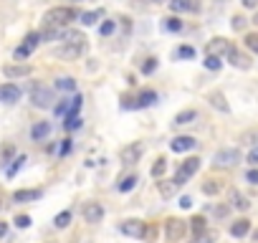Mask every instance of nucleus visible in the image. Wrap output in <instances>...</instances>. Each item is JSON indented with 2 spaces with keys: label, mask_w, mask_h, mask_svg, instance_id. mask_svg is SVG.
I'll list each match as a JSON object with an SVG mask.
<instances>
[{
  "label": "nucleus",
  "mask_w": 258,
  "mask_h": 243,
  "mask_svg": "<svg viewBox=\"0 0 258 243\" xmlns=\"http://www.w3.org/2000/svg\"><path fill=\"white\" fill-rule=\"evenodd\" d=\"M78 15V10L76 8H69V5H59V8H51L43 13V20H41V30L43 28H66L71 23V20H76Z\"/></svg>",
  "instance_id": "f257e3e1"
},
{
  "label": "nucleus",
  "mask_w": 258,
  "mask_h": 243,
  "mask_svg": "<svg viewBox=\"0 0 258 243\" xmlns=\"http://www.w3.org/2000/svg\"><path fill=\"white\" fill-rule=\"evenodd\" d=\"M30 102H33V106H38V109H48V106H53V102H56V94H53L51 86L36 84V86L30 89Z\"/></svg>",
  "instance_id": "f03ea898"
},
{
  "label": "nucleus",
  "mask_w": 258,
  "mask_h": 243,
  "mask_svg": "<svg viewBox=\"0 0 258 243\" xmlns=\"http://www.w3.org/2000/svg\"><path fill=\"white\" fill-rule=\"evenodd\" d=\"M187 236V220L182 218H167L165 223V238L170 243H180Z\"/></svg>",
  "instance_id": "7ed1b4c3"
},
{
  "label": "nucleus",
  "mask_w": 258,
  "mask_h": 243,
  "mask_svg": "<svg viewBox=\"0 0 258 243\" xmlns=\"http://www.w3.org/2000/svg\"><path fill=\"white\" fill-rule=\"evenodd\" d=\"M197 170H200V157H187L180 167H177V172H175L172 180H175L177 185H182V182H187L190 178H193Z\"/></svg>",
  "instance_id": "20e7f679"
},
{
  "label": "nucleus",
  "mask_w": 258,
  "mask_h": 243,
  "mask_svg": "<svg viewBox=\"0 0 258 243\" xmlns=\"http://www.w3.org/2000/svg\"><path fill=\"white\" fill-rule=\"evenodd\" d=\"M142 154H144V145H142V142H129L127 147H121L119 157H121L124 165H137L142 160Z\"/></svg>",
  "instance_id": "39448f33"
},
{
  "label": "nucleus",
  "mask_w": 258,
  "mask_h": 243,
  "mask_svg": "<svg viewBox=\"0 0 258 243\" xmlns=\"http://www.w3.org/2000/svg\"><path fill=\"white\" fill-rule=\"evenodd\" d=\"M238 162H241V152L233 150V147L220 150V152H215V157H212L215 167H233V165H238Z\"/></svg>",
  "instance_id": "423d86ee"
},
{
  "label": "nucleus",
  "mask_w": 258,
  "mask_h": 243,
  "mask_svg": "<svg viewBox=\"0 0 258 243\" xmlns=\"http://www.w3.org/2000/svg\"><path fill=\"white\" fill-rule=\"evenodd\" d=\"M38 43H41V33H28V36H26V41H23V43H20V46L15 48V53H13V56H15L18 61L28 59L30 53L36 51V46H38Z\"/></svg>",
  "instance_id": "0eeeda50"
},
{
  "label": "nucleus",
  "mask_w": 258,
  "mask_h": 243,
  "mask_svg": "<svg viewBox=\"0 0 258 243\" xmlns=\"http://www.w3.org/2000/svg\"><path fill=\"white\" fill-rule=\"evenodd\" d=\"M84 53H86V41H78V43H61V48H59V59L71 61V59L84 56Z\"/></svg>",
  "instance_id": "6e6552de"
},
{
  "label": "nucleus",
  "mask_w": 258,
  "mask_h": 243,
  "mask_svg": "<svg viewBox=\"0 0 258 243\" xmlns=\"http://www.w3.org/2000/svg\"><path fill=\"white\" fill-rule=\"evenodd\" d=\"M233 46H230V41H226V38H212L208 46H205V53L208 56H218V59H223V56H228V51H230Z\"/></svg>",
  "instance_id": "1a4fd4ad"
},
{
  "label": "nucleus",
  "mask_w": 258,
  "mask_h": 243,
  "mask_svg": "<svg viewBox=\"0 0 258 243\" xmlns=\"http://www.w3.org/2000/svg\"><path fill=\"white\" fill-rule=\"evenodd\" d=\"M84 218H86V223H102V218H104L102 203H86L84 205Z\"/></svg>",
  "instance_id": "9d476101"
},
{
  "label": "nucleus",
  "mask_w": 258,
  "mask_h": 243,
  "mask_svg": "<svg viewBox=\"0 0 258 243\" xmlns=\"http://www.w3.org/2000/svg\"><path fill=\"white\" fill-rule=\"evenodd\" d=\"M33 69H30V66L28 63H8L5 66V69H3V74H5V79H20V76H28Z\"/></svg>",
  "instance_id": "9b49d317"
},
{
  "label": "nucleus",
  "mask_w": 258,
  "mask_h": 243,
  "mask_svg": "<svg viewBox=\"0 0 258 243\" xmlns=\"http://www.w3.org/2000/svg\"><path fill=\"white\" fill-rule=\"evenodd\" d=\"M119 230H121V233H124V236H129V238H142V230H144V223H142V220H124V223H121L119 226Z\"/></svg>",
  "instance_id": "f8f14e48"
},
{
  "label": "nucleus",
  "mask_w": 258,
  "mask_h": 243,
  "mask_svg": "<svg viewBox=\"0 0 258 243\" xmlns=\"http://www.w3.org/2000/svg\"><path fill=\"white\" fill-rule=\"evenodd\" d=\"M20 99V89L15 84H3L0 86V102H5V104H13Z\"/></svg>",
  "instance_id": "ddd939ff"
},
{
  "label": "nucleus",
  "mask_w": 258,
  "mask_h": 243,
  "mask_svg": "<svg viewBox=\"0 0 258 243\" xmlns=\"http://www.w3.org/2000/svg\"><path fill=\"white\" fill-rule=\"evenodd\" d=\"M195 137H175L170 142V150L172 152H190V150H195Z\"/></svg>",
  "instance_id": "4468645a"
},
{
  "label": "nucleus",
  "mask_w": 258,
  "mask_h": 243,
  "mask_svg": "<svg viewBox=\"0 0 258 243\" xmlns=\"http://www.w3.org/2000/svg\"><path fill=\"white\" fill-rule=\"evenodd\" d=\"M170 10L172 13H197V3L195 0H170Z\"/></svg>",
  "instance_id": "2eb2a0df"
},
{
  "label": "nucleus",
  "mask_w": 258,
  "mask_h": 243,
  "mask_svg": "<svg viewBox=\"0 0 258 243\" xmlns=\"http://www.w3.org/2000/svg\"><path fill=\"white\" fill-rule=\"evenodd\" d=\"M51 135V122H36V124L30 127V137L33 142H43Z\"/></svg>",
  "instance_id": "dca6fc26"
},
{
  "label": "nucleus",
  "mask_w": 258,
  "mask_h": 243,
  "mask_svg": "<svg viewBox=\"0 0 258 243\" xmlns=\"http://www.w3.org/2000/svg\"><path fill=\"white\" fill-rule=\"evenodd\" d=\"M230 205L235 208V211H248V208H251L248 197H245V195H241V190H235V187L230 190Z\"/></svg>",
  "instance_id": "f3484780"
},
{
  "label": "nucleus",
  "mask_w": 258,
  "mask_h": 243,
  "mask_svg": "<svg viewBox=\"0 0 258 243\" xmlns=\"http://www.w3.org/2000/svg\"><path fill=\"white\" fill-rule=\"evenodd\" d=\"M248 230H251V220L241 218V220H235V223L230 226V236L233 238H243V236H248Z\"/></svg>",
  "instance_id": "a211bd4d"
},
{
  "label": "nucleus",
  "mask_w": 258,
  "mask_h": 243,
  "mask_svg": "<svg viewBox=\"0 0 258 243\" xmlns=\"http://www.w3.org/2000/svg\"><path fill=\"white\" fill-rule=\"evenodd\" d=\"M208 102L218 109V112H230V106L226 102V96H223V91H210L208 94Z\"/></svg>",
  "instance_id": "6ab92c4d"
},
{
  "label": "nucleus",
  "mask_w": 258,
  "mask_h": 243,
  "mask_svg": "<svg viewBox=\"0 0 258 243\" xmlns=\"http://www.w3.org/2000/svg\"><path fill=\"white\" fill-rule=\"evenodd\" d=\"M228 61H230L233 66H238V69H248V59H245V56H243V53H241L238 48H235V46L228 51Z\"/></svg>",
  "instance_id": "aec40b11"
},
{
  "label": "nucleus",
  "mask_w": 258,
  "mask_h": 243,
  "mask_svg": "<svg viewBox=\"0 0 258 243\" xmlns=\"http://www.w3.org/2000/svg\"><path fill=\"white\" fill-rule=\"evenodd\" d=\"M177 187H180V185H177L175 180H162V182H157V190H160L162 197H172V195L177 193Z\"/></svg>",
  "instance_id": "412c9836"
},
{
  "label": "nucleus",
  "mask_w": 258,
  "mask_h": 243,
  "mask_svg": "<svg viewBox=\"0 0 258 243\" xmlns=\"http://www.w3.org/2000/svg\"><path fill=\"white\" fill-rule=\"evenodd\" d=\"M38 197H41V190H18V193H13L15 203H30V200H38Z\"/></svg>",
  "instance_id": "4be33fe9"
},
{
  "label": "nucleus",
  "mask_w": 258,
  "mask_h": 243,
  "mask_svg": "<svg viewBox=\"0 0 258 243\" xmlns=\"http://www.w3.org/2000/svg\"><path fill=\"white\" fill-rule=\"evenodd\" d=\"M61 43H78V41H86L78 30H71V28H61V36H59Z\"/></svg>",
  "instance_id": "5701e85b"
},
{
  "label": "nucleus",
  "mask_w": 258,
  "mask_h": 243,
  "mask_svg": "<svg viewBox=\"0 0 258 243\" xmlns=\"http://www.w3.org/2000/svg\"><path fill=\"white\" fill-rule=\"evenodd\" d=\"M157 102V91H152V89H144L139 96H137V109H142V106H152Z\"/></svg>",
  "instance_id": "b1692460"
},
{
  "label": "nucleus",
  "mask_w": 258,
  "mask_h": 243,
  "mask_svg": "<svg viewBox=\"0 0 258 243\" xmlns=\"http://www.w3.org/2000/svg\"><path fill=\"white\" fill-rule=\"evenodd\" d=\"M56 89L59 91H76V79L74 76H59V79H56Z\"/></svg>",
  "instance_id": "393cba45"
},
{
  "label": "nucleus",
  "mask_w": 258,
  "mask_h": 243,
  "mask_svg": "<svg viewBox=\"0 0 258 243\" xmlns=\"http://www.w3.org/2000/svg\"><path fill=\"white\" fill-rule=\"evenodd\" d=\"M187 223H190L187 228H190V230H193V233H195V238H197V236H200V233H203V230H205V218H203V215H193V218L187 220Z\"/></svg>",
  "instance_id": "a878e982"
},
{
  "label": "nucleus",
  "mask_w": 258,
  "mask_h": 243,
  "mask_svg": "<svg viewBox=\"0 0 258 243\" xmlns=\"http://www.w3.org/2000/svg\"><path fill=\"white\" fill-rule=\"evenodd\" d=\"M99 18H102V10H86V13L78 15V20H81L84 26H94Z\"/></svg>",
  "instance_id": "bb28decb"
},
{
  "label": "nucleus",
  "mask_w": 258,
  "mask_h": 243,
  "mask_svg": "<svg viewBox=\"0 0 258 243\" xmlns=\"http://www.w3.org/2000/svg\"><path fill=\"white\" fill-rule=\"evenodd\" d=\"M193 119H197V112L195 109H185V112H180L175 117V124H190Z\"/></svg>",
  "instance_id": "cd10ccee"
},
{
  "label": "nucleus",
  "mask_w": 258,
  "mask_h": 243,
  "mask_svg": "<svg viewBox=\"0 0 258 243\" xmlns=\"http://www.w3.org/2000/svg\"><path fill=\"white\" fill-rule=\"evenodd\" d=\"M137 180H139L137 175H127V178H121V180H119V185H117V187H119V193H129L132 187L137 185Z\"/></svg>",
  "instance_id": "c85d7f7f"
},
{
  "label": "nucleus",
  "mask_w": 258,
  "mask_h": 243,
  "mask_svg": "<svg viewBox=\"0 0 258 243\" xmlns=\"http://www.w3.org/2000/svg\"><path fill=\"white\" fill-rule=\"evenodd\" d=\"M142 241H144V243H154V241H157V226H154V223H144Z\"/></svg>",
  "instance_id": "c756f323"
},
{
  "label": "nucleus",
  "mask_w": 258,
  "mask_h": 243,
  "mask_svg": "<svg viewBox=\"0 0 258 243\" xmlns=\"http://www.w3.org/2000/svg\"><path fill=\"white\" fill-rule=\"evenodd\" d=\"M23 162H26V154H18V157L13 160V165H10V167L5 170V178H15V175H18V170L23 167Z\"/></svg>",
  "instance_id": "7c9ffc66"
},
{
  "label": "nucleus",
  "mask_w": 258,
  "mask_h": 243,
  "mask_svg": "<svg viewBox=\"0 0 258 243\" xmlns=\"http://www.w3.org/2000/svg\"><path fill=\"white\" fill-rule=\"evenodd\" d=\"M63 119H66V122H63L66 132H76V129H81V124H84L81 117H78V114H74V117H63Z\"/></svg>",
  "instance_id": "2f4dec72"
},
{
  "label": "nucleus",
  "mask_w": 258,
  "mask_h": 243,
  "mask_svg": "<svg viewBox=\"0 0 258 243\" xmlns=\"http://www.w3.org/2000/svg\"><path fill=\"white\" fill-rule=\"evenodd\" d=\"M241 142H243V145H251V147H256V145H258V127H253V129H248V132H243Z\"/></svg>",
  "instance_id": "473e14b6"
},
{
  "label": "nucleus",
  "mask_w": 258,
  "mask_h": 243,
  "mask_svg": "<svg viewBox=\"0 0 258 243\" xmlns=\"http://www.w3.org/2000/svg\"><path fill=\"white\" fill-rule=\"evenodd\" d=\"M165 170H167V160H165V157H160V160H157V162L152 165V170H150V172H152V178L160 180L162 175H165Z\"/></svg>",
  "instance_id": "72a5a7b5"
},
{
  "label": "nucleus",
  "mask_w": 258,
  "mask_h": 243,
  "mask_svg": "<svg viewBox=\"0 0 258 243\" xmlns=\"http://www.w3.org/2000/svg\"><path fill=\"white\" fill-rule=\"evenodd\" d=\"M69 223H71V213H69V211H63V213H59V215L53 218V226H56V228H66Z\"/></svg>",
  "instance_id": "f704fd0d"
},
{
  "label": "nucleus",
  "mask_w": 258,
  "mask_h": 243,
  "mask_svg": "<svg viewBox=\"0 0 258 243\" xmlns=\"http://www.w3.org/2000/svg\"><path fill=\"white\" fill-rule=\"evenodd\" d=\"M203 193H205V195H218V193H220V182H218V180L203 182Z\"/></svg>",
  "instance_id": "c9c22d12"
},
{
  "label": "nucleus",
  "mask_w": 258,
  "mask_h": 243,
  "mask_svg": "<svg viewBox=\"0 0 258 243\" xmlns=\"http://www.w3.org/2000/svg\"><path fill=\"white\" fill-rule=\"evenodd\" d=\"M81 104H84V96H81V94L71 96V109H69V114H66V117H74V114H78V109H81Z\"/></svg>",
  "instance_id": "e433bc0d"
},
{
  "label": "nucleus",
  "mask_w": 258,
  "mask_h": 243,
  "mask_svg": "<svg viewBox=\"0 0 258 243\" xmlns=\"http://www.w3.org/2000/svg\"><path fill=\"white\" fill-rule=\"evenodd\" d=\"M165 28L172 30V33H177V30H182V20H180V18H167V20H165Z\"/></svg>",
  "instance_id": "4c0bfd02"
},
{
  "label": "nucleus",
  "mask_w": 258,
  "mask_h": 243,
  "mask_svg": "<svg viewBox=\"0 0 258 243\" xmlns=\"http://www.w3.org/2000/svg\"><path fill=\"white\" fill-rule=\"evenodd\" d=\"M205 69H210V71H218L220 69V66H223V61L218 59V56H205Z\"/></svg>",
  "instance_id": "58836bf2"
},
{
  "label": "nucleus",
  "mask_w": 258,
  "mask_h": 243,
  "mask_svg": "<svg viewBox=\"0 0 258 243\" xmlns=\"http://www.w3.org/2000/svg\"><path fill=\"white\" fill-rule=\"evenodd\" d=\"M114 28H117L114 20H104V23L99 26V33H102V36H111V33H114Z\"/></svg>",
  "instance_id": "ea45409f"
},
{
  "label": "nucleus",
  "mask_w": 258,
  "mask_h": 243,
  "mask_svg": "<svg viewBox=\"0 0 258 243\" xmlns=\"http://www.w3.org/2000/svg\"><path fill=\"white\" fill-rule=\"evenodd\" d=\"M245 46L253 53H258V33H248V36H245Z\"/></svg>",
  "instance_id": "a19ab883"
},
{
  "label": "nucleus",
  "mask_w": 258,
  "mask_h": 243,
  "mask_svg": "<svg viewBox=\"0 0 258 243\" xmlns=\"http://www.w3.org/2000/svg\"><path fill=\"white\" fill-rule=\"evenodd\" d=\"M177 56L180 59H195V48L193 46H180L177 48Z\"/></svg>",
  "instance_id": "79ce46f5"
},
{
  "label": "nucleus",
  "mask_w": 258,
  "mask_h": 243,
  "mask_svg": "<svg viewBox=\"0 0 258 243\" xmlns=\"http://www.w3.org/2000/svg\"><path fill=\"white\" fill-rule=\"evenodd\" d=\"M212 241H215V233H212V230H203V233L195 238V243H212Z\"/></svg>",
  "instance_id": "37998d69"
},
{
  "label": "nucleus",
  "mask_w": 258,
  "mask_h": 243,
  "mask_svg": "<svg viewBox=\"0 0 258 243\" xmlns=\"http://www.w3.org/2000/svg\"><path fill=\"white\" fill-rule=\"evenodd\" d=\"M69 152H71V139H63L61 147H59V157H66Z\"/></svg>",
  "instance_id": "c03bdc74"
},
{
  "label": "nucleus",
  "mask_w": 258,
  "mask_h": 243,
  "mask_svg": "<svg viewBox=\"0 0 258 243\" xmlns=\"http://www.w3.org/2000/svg\"><path fill=\"white\" fill-rule=\"evenodd\" d=\"M157 69V59H147V63L142 66V74H152Z\"/></svg>",
  "instance_id": "a18cd8bd"
},
{
  "label": "nucleus",
  "mask_w": 258,
  "mask_h": 243,
  "mask_svg": "<svg viewBox=\"0 0 258 243\" xmlns=\"http://www.w3.org/2000/svg\"><path fill=\"white\" fill-rule=\"evenodd\" d=\"M245 180H248L251 185H258V170H256V167H251V170H248V175H245Z\"/></svg>",
  "instance_id": "49530a36"
},
{
  "label": "nucleus",
  "mask_w": 258,
  "mask_h": 243,
  "mask_svg": "<svg viewBox=\"0 0 258 243\" xmlns=\"http://www.w3.org/2000/svg\"><path fill=\"white\" fill-rule=\"evenodd\" d=\"M15 226H18V228H28V226H30V218H28V215H18V218H15Z\"/></svg>",
  "instance_id": "de8ad7c7"
},
{
  "label": "nucleus",
  "mask_w": 258,
  "mask_h": 243,
  "mask_svg": "<svg viewBox=\"0 0 258 243\" xmlns=\"http://www.w3.org/2000/svg\"><path fill=\"white\" fill-rule=\"evenodd\" d=\"M13 154H15V147H13V145H5V150H3V160L8 162L10 157H13Z\"/></svg>",
  "instance_id": "09e8293b"
},
{
  "label": "nucleus",
  "mask_w": 258,
  "mask_h": 243,
  "mask_svg": "<svg viewBox=\"0 0 258 243\" xmlns=\"http://www.w3.org/2000/svg\"><path fill=\"white\" fill-rule=\"evenodd\" d=\"M248 162H251V165H258V145L251 147V152H248Z\"/></svg>",
  "instance_id": "8fccbe9b"
},
{
  "label": "nucleus",
  "mask_w": 258,
  "mask_h": 243,
  "mask_svg": "<svg viewBox=\"0 0 258 243\" xmlns=\"http://www.w3.org/2000/svg\"><path fill=\"white\" fill-rule=\"evenodd\" d=\"M243 26H245V18L235 15V18H233V28H243Z\"/></svg>",
  "instance_id": "3c124183"
},
{
  "label": "nucleus",
  "mask_w": 258,
  "mask_h": 243,
  "mask_svg": "<svg viewBox=\"0 0 258 243\" xmlns=\"http://www.w3.org/2000/svg\"><path fill=\"white\" fill-rule=\"evenodd\" d=\"M190 205H193V197L182 195V197H180V208H190Z\"/></svg>",
  "instance_id": "603ef678"
},
{
  "label": "nucleus",
  "mask_w": 258,
  "mask_h": 243,
  "mask_svg": "<svg viewBox=\"0 0 258 243\" xmlns=\"http://www.w3.org/2000/svg\"><path fill=\"white\" fill-rule=\"evenodd\" d=\"M241 3H243L245 8H256V5H258V0H241Z\"/></svg>",
  "instance_id": "864d4df0"
},
{
  "label": "nucleus",
  "mask_w": 258,
  "mask_h": 243,
  "mask_svg": "<svg viewBox=\"0 0 258 243\" xmlns=\"http://www.w3.org/2000/svg\"><path fill=\"white\" fill-rule=\"evenodd\" d=\"M8 233V223H3V220H0V238H3Z\"/></svg>",
  "instance_id": "5fc2aeb1"
},
{
  "label": "nucleus",
  "mask_w": 258,
  "mask_h": 243,
  "mask_svg": "<svg viewBox=\"0 0 258 243\" xmlns=\"http://www.w3.org/2000/svg\"><path fill=\"white\" fill-rule=\"evenodd\" d=\"M215 215H218V218H223V215H228V208H218V211H215Z\"/></svg>",
  "instance_id": "6e6d98bb"
},
{
  "label": "nucleus",
  "mask_w": 258,
  "mask_h": 243,
  "mask_svg": "<svg viewBox=\"0 0 258 243\" xmlns=\"http://www.w3.org/2000/svg\"><path fill=\"white\" fill-rule=\"evenodd\" d=\"M253 238H256V241H258V230H256V233H253Z\"/></svg>",
  "instance_id": "4d7b16f0"
},
{
  "label": "nucleus",
  "mask_w": 258,
  "mask_h": 243,
  "mask_svg": "<svg viewBox=\"0 0 258 243\" xmlns=\"http://www.w3.org/2000/svg\"><path fill=\"white\" fill-rule=\"evenodd\" d=\"M253 20H256V23H258V15H256V18H253Z\"/></svg>",
  "instance_id": "13d9d810"
},
{
  "label": "nucleus",
  "mask_w": 258,
  "mask_h": 243,
  "mask_svg": "<svg viewBox=\"0 0 258 243\" xmlns=\"http://www.w3.org/2000/svg\"><path fill=\"white\" fill-rule=\"evenodd\" d=\"M218 3H223V0H218Z\"/></svg>",
  "instance_id": "bf43d9fd"
}]
</instances>
